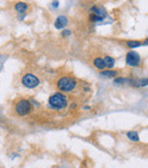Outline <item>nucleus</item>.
<instances>
[{"label": "nucleus", "mask_w": 148, "mask_h": 168, "mask_svg": "<svg viewBox=\"0 0 148 168\" xmlns=\"http://www.w3.org/2000/svg\"><path fill=\"white\" fill-rule=\"evenodd\" d=\"M126 136H128V138H130V141H132V142H139V141H140L137 131H129V133H126Z\"/></svg>", "instance_id": "9b49d317"}, {"label": "nucleus", "mask_w": 148, "mask_h": 168, "mask_svg": "<svg viewBox=\"0 0 148 168\" xmlns=\"http://www.w3.org/2000/svg\"><path fill=\"white\" fill-rule=\"evenodd\" d=\"M104 62H105L106 68H108L109 70H112V68H113L114 64H115V60H114L113 57H111V56H105V57H104Z\"/></svg>", "instance_id": "9d476101"}, {"label": "nucleus", "mask_w": 148, "mask_h": 168, "mask_svg": "<svg viewBox=\"0 0 148 168\" xmlns=\"http://www.w3.org/2000/svg\"><path fill=\"white\" fill-rule=\"evenodd\" d=\"M78 79L72 75H63L57 80V89L60 93H71L78 88Z\"/></svg>", "instance_id": "f257e3e1"}, {"label": "nucleus", "mask_w": 148, "mask_h": 168, "mask_svg": "<svg viewBox=\"0 0 148 168\" xmlns=\"http://www.w3.org/2000/svg\"><path fill=\"white\" fill-rule=\"evenodd\" d=\"M15 9L17 10L18 13H21V14H23L28 9V4H25V2H17L15 5Z\"/></svg>", "instance_id": "1a4fd4ad"}, {"label": "nucleus", "mask_w": 148, "mask_h": 168, "mask_svg": "<svg viewBox=\"0 0 148 168\" xmlns=\"http://www.w3.org/2000/svg\"><path fill=\"white\" fill-rule=\"evenodd\" d=\"M66 24H67V17L63 15V16L57 17V19L55 21V28L56 29H63L66 26Z\"/></svg>", "instance_id": "423d86ee"}, {"label": "nucleus", "mask_w": 148, "mask_h": 168, "mask_svg": "<svg viewBox=\"0 0 148 168\" xmlns=\"http://www.w3.org/2000/svg\"><path fill=\"white\" fill-rule=\"evenodd\" d=\"M125 61H126V64L129 66H138L140 64V61H141V57L139 55L138 53H136L133 51H130L128 54H126V57H125Z\"/></svg>", "instance_id": "39448f33"}, {"label": "nucleus", "mask_w": 148, "mask_h": 168, "mask_svg": "<svg viewBox=\"0 0 148 168\" xmlns=\"http://www.w3.org/2000/svg\"><path fill=\"white\" fill-rule=\"evenodd\" d=\"M52 4H54V6H55V7H57V6H58V2H52Z\"/></svg>", "instance_id": "ddd939ff"}, {"label": "nucleus", "mask_w": 148, "mask_h": 168, "mask_svg": "<svg viewBox=\"0 0 148 168\" xmlns=\"http://www.w3.org/2000/svg\"><path fill=\"white\" fill-rule=\"evenodd\" d=\"M32 111V104L29 100L25 98H21L17 102L15 103V112L18 114V116H28L30 112Z\"/></svg>", "instance_id": "7ed1b4c3"}, {"label": "nucleus", "mask_w": 148, "mask_h": 168, "mask_svg": "<svg viewBox=\"0 0 148 168\" xmlns=\"http://www.w3.org/2000/svg\"><path fill=\"white\" fill-rule=\"evenodd\" d=\"M126 45L130 48H137V47L141 46V42L138 41V40H130V41H126Z\"/></svg>", "instance_id": "f8f14e48"}, {"label": "nucleus", "mask_w": 148, "mask_h": 168, "mask_svg": "<svg viewBox=\"0 0 148 168\" xmlns=\"http://www.w3.org/2000/svg\"><path fill=\"white\" fill-rule=\"evenodd\" d=\"M100 75L103 77H107V78H115L119 75V71H114V70H103L100 71Z\"/></svg>", "instance_id": "6e6552de"}, {"label": "nucleus", "mask_w": 148, "mask_h": 168, "mask_svg": "<svg viewBox=\"0 0 148 168\" xmlns=\"http://www.w3.org/2000/svg\"><path fill=\"white\" fill-rule=\"evenodd\" d=\"M22 84L26 88H35L40 84V80L37 75H33V73H26L22 77Z\"/></svg>", "instance_id": "20e7f679"}, {"label": "nucleus", "mask_w": 148, "mask_h": 168, "mask_svg": "<svg viewBox=\"0 0 148 168\" xmlns=\"http://www.w3.org/2000/svg\"><path fill=\"white\" fill-rule=\"evenodd\" d=\"M48 105L50 109L56 110V111H60L69 105V100L66 97V95L60 92L52 94L49 100H48Z\"/></svg>", "instance_id": "f03ea898"}, {"label": "nucleus", "mask_w": 148, "mask_h": 168, "mask_svg": "<svg viewBox=\"0 0 148 168\" xmlns=\"http://www.w3.org/2000/svg\"><path fill=\"white\" fill-rule=\"evenodd\" d=\"M93 65L96 66L97 69L103 71V69L106 68L105 62H104V57H95V58H93Z\"/></svg>", "instance_id": "0eeeda50"}]
</instances>
